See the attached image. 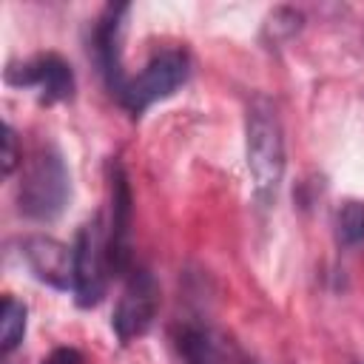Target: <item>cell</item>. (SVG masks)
<instances>
[{
    "label": "cell",
    "instance_id": "4",
    "mask_svg": "<svg viewBox=\"0 0 364 364\" xmlns=\"http://www.w3.org/2000/svg\"><path fill=\"white\" fill-rule=\"evenodd\" d=\"M71 247H74V279H71L74 301L82 310L97 307L105 299L108 279H111L108 236H105L102 213H97V216H91L88 222L80 225Z\"/></svg>",
    "mask_w": 364,
    "mask_h": 364
},
{
    "label": "cell",
    "instance_id": "2",
    "mask_svg": "<svg viewBox=\"0 0 364 364\" xmlns=\"http://www.w3.org/2000/svg\"><path fill=\"white\" fill-rule=\"evenodd\" d=\"M71 199V173L57 145H40L26 159L20 179V213L37 222L57 219Z\"/></svg>",
    "mask_w": 364,
    "mask_h": 364
},
{
    "label": "cell",
    "instance_id": "14",
    "mask_svg": "<svg viewBox=\"0 0 364 364\" xmlns=\"http://www.w3.org/2000/svg\"><path fill=\"white\" fill-rule=\"evenodd\" d=\"M20 165H23V154L17 145V134H14L11 122H3V176L9 179Z\"/></svg>",
    "mask_w": 364,
    "mask_h": 364
},
{
    "label": "cell",
    "instance_id": "7",
    "mask_svg": "<svg viewBox=\"0 0 364 364\" xmlns=\"http://www.w3.org/2000/svg\"><path fill=\"white\" fill-rule=\"evenodd\" d=\"M128 3H108L91 28V57L111 97H117L128 80L122 65V34L128 26Z\"/></svg>",
    "mask_w": 364,
    "mask_h": 364
},
{
    "label": "cell",
    "instance_id": "5",
    "mask_svg": "<svg viewBox=\"0 0 364 364\" xmlns=\"http://www.w3.org/2000/svg\"><path fill=\"white\" fill-rule=\"evenodd\" d=\"M156 313H159V282L148 267H134L125 276L122 293L111 313V330L119 338V344H131L142 338L154 327Z\"/></svg>",
    "mask_w": 364,
    "mask_h": 364
},
{
    "label": "cell",
    "instance_id": "6",
    "mask_svg": "<svg viewBox=\"0 0 364 364\" xmlns=\"http://www.w3.org/2000/svg\"><path fill=\"white\" fill-rule=\"evenodd\" d=\"M131 222H134V196L128 185V173L119 159L108 162V264L111 276L131 273Z\"/></svg>",
    "mask_w": 364,
    "mask_h": 364
},
{
    "label": "cell",
    "instance_id": "11",
    "mask_svg": "<svg viewBox=\"0 0 364 364\" xmlns=\"http://www.w3.org/2000/svg\"><path fill=\"white\" fill-rule=\"evenodd\" d=\"M26 304L14 296H3V307H0V350L3 355L14 353L20 347V341L26 338Z\"/></svg>",
    "mask_w": 364,
    "mask_h": 364
},
{
    "label": "cell",
    "instance_id": "8",
    "mask_svg": "<svg viewBox=\"0 0 364 364\" xmlns=\"http://www.w3.org/2000/svg\"><path fill=\"white\" fill-rule=\"evenodd\" d=\"M6 82L14 88H31L43 105L68 102L77 91L71 65L60 54H37L20 65L6 68Z\"/></svg>",
    "mask_w": 364,
    "mask_h": 364
},
{
    "label": "cell",
    "instance_id": "13",
    "mask_svg": "<svg viewBox=\"0 0 364 364\" xmlns=\"http://www.w3.org/2000/svg\"><path fill=\"white\" fill-rule=\"evenodd\" d=\"M301 11H296V9H276L273 14H270V20H267V28L273 31V43L276 40H287V37H293L299 28H301Z\"/></svg>",
    "mask_w": 364,
    "mask_h": 364
},
{
    "label": "cell",
    "instance_id": "1",
    "mask_svg": "<svg viewBox=\"0 0 364 364\" xmlns=\"http://www.w3.org/2000/svg\"><path fill=\"white\" fill-rule=\"evenodd\" d=\"M245 159L253 199L259 202V208H270L284 179L287 148L279 108L264 94H253L245 108Z\"/></svg>",
    "mask_w": 364,
    "mask_h": 364
},
{
    "label": "cell",
    "instance_id": "12",
    "mask_svg": "<svg viewBox=\"0 0 364 364\" xmlns=\"http://www.w3.org/2000/svg\"><path fill=\"white\" fill-rule=\"evenodd\" d=\"M336 242L338 247L350 250L364 245V202L361 199H347L338 210H336Z\"/></svg>",
    "mask_w": 364,
    "mask_h": 364
},
{
    "label": "cell",
    "instance_id": "9",
    "mask_svg": "<svg viewBox=\"0 0 364 364\" xmlns=\"http://www.w3.org/2000/svg\"><path fill=\"white\" fill-rule=\"evenodd\" d=\"M23 259L28 270L34 273L37 282L54 287V290H71L74 279V247L54 239V236H26L23 245Z\"/></svg>",
    "mask_w": 364,
    "mask_h": 364
},
{
    "label": "cell",
    "instance_id": "3",
    "mask_svg": "<svg viewBox=\"0 0 364 364\" xmlns=\"http://www.w3.org/2000/svg\"><path fill=\"white\" fill-rule=\"evenodd\" d=\"M188 80H191V54L179 46L159 48L156 54L148 57V63L136 74H128L122 91L114 100L131 117H139L151 105L173 97Z\"/></svg>",
    "mask_w": 364,
    "mask_h": 364
},
{
    "label": "cell",
    "instance_id": "15",
    "mask_svg": "<svg viewBox=\"0 0 364 364\" xmlns=\"http://www.w3.org/2000/svg\"><path fill=\"white\" fill-rule=\"evenodd\" d=\"M43 364H85V358L74 347H57L43 358Z\"/></svg>",
    "mask_w": 364,
    "mask_h": 364
},
{
    "label": "cell",
    "instance_id": "10",
    "mask_svg": "<svg viewBox=\"0 0 364 364\" xmlns=\"http://www.w3.org/2000/svg\"><path fill=\"white\" fill-rule=\"evenodd\" d=\"M173 350L179 364H222L219 341L202 321H182L173 330Z\"/></svg>",
    "mask_w": 364,
    "mask_h": 364
}]
</instances>
